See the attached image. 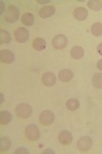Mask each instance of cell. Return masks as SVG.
Listing matches in <instances>:
<instances>
[{"label":"cell","mask_w":102,"mask_h":154,"mask_svg":"<svg viewBox=\"0 0 102 154\" xmlns=\"http://www.w3.org/2000/svg\"><path fill=\"white\" fill-rule=\"evenodd\" d=\"M11 41V36L5 30H0V43L6 44Z\"/></svg>","instance_id":"cell-21"},{"label":"cell","mask_w":102,"mask_h":154,"mask_svg":"<svg viewBox=\"0 0 102 154\" xmlns=\"http://www.w3.org/2000/svg\"><path fill=\"white\" fill-rule=\"evenodd\" d=\"M25 133H26L27 139L30 141H37L40 138L39 128L36 125H33V123L27 125L26 130H25Z\"/></svg>","instance_id":"cell-3"},{"label":"cell","mask_w":102,"mask_h":154,"mask_svg":"<svg viewBox=\"0 0 102 154\" xmlns=\"http://www.w3.org/2000/svg\"><path fill=\"white\" fill-rule=\"evenodd\" d=\"M42 82H43L44 85L48 86V88L53 86L56 82V76L52 72H45L42 75Z\"/></svg>","instance_id":"cell-9"},{"label":"cell","mask_w":102,"mask_h":154,"mask_svg":"<svg viewBox=\"0 0 102 154\" xmlns=\"http://www.w3.org/2000/svg\"><path fill=\"white\" fill-rule=\"evenodd\" d=\"M97 68L102 71V60H99V61L97 62Z\"/></svg>","instance_id":"cell-27"},{"label":"cell","mask_w":102,"mask_h":154,"mask_svg":"<svg viewBox=\"0 0 102 154\" xmlns=\"http://www.w3.org/2000/svg\"><path fill=\"white\" fill-rule=\"evenodd\" d=\"M32 113H33V110H32V107L29 104L26 103L19 104L16 108V114L17 115V117L19 118L27 119L32 115Z\"/></svg>","instance_id":"cell-1"},{"label":"cell","mask_w":102,"mask_h":154,"mask_svg":"<svg viewBox=\"0 0 102 154\" xmlns=\"http://www.w3.org/2000/svg\"><path fill=\"white\" fill-rule=\"evenodd\" d=\"M54 14H55V7H54L53 5L44 6L39 11V16L41 17L42 19L50 18V17L53 16Z\"/></svg>","instance_id":"cell-11"},{"label":"cell","mask_w":102,"mask_h":154,"mask_svg":"<svg viewBox=\"0 0 102 154\" xmlns=\"http://www.w3.org/2000/svg\"><path fill=\"white\" fill-rule=\"evenodd\" d=\"M19 8L16 5H9L5 14V21L8 22V23H16L17 20H19Z\"/></svg>","instance_id":"cell-5"},{"label":"cell","mask_w":102,"mask_h":154,"mask_svg":"<svg viewBox=\"0 0 102 154\" xmlns=\"http://www.w3.org/2000/svg\"><path fill=\"white\" fill-rule=\"evenodd\" d=\"M34 21H35L34 16L32 14H30V12H26V14H24L22 16V22L26 26H32L34 24Z\"/></svg>","instance_id":"cell-19"},{"label":"cell","mask_w":102,"mask_h":154,"mask_svg":"<svg viewBox=\"0 0 102 154\" xmlns=\"http://www.w3.org/2000/svg\"><path fill=\"white\" fill-rule=\"evenodd\" d=\"M14 153L16 154H19V153H25V154H29V151L27 150L26 148H17L16 151H14Z\"/></svg>","instance_id":"cell-24"},{"label":"cell","mask_w":102,"mask_h":154,"mask_svg":"<svg viewBox=\"0 0 102 154\" xmlns=\"http://www.w3.org/2000/svg\"><path fill=\"white\" fill-rule=\"evenodd\" d=\"M52 45L55 49H63L68 45V38L63 34H57L52 40Z\"/></svg>","instance_id":"cell-7"},{"label":"cell","mask_w":102,"mask_h":154,"mask_svg":"<svg viewBox=\"0 0 102 154\" xmlns=\"http://www.w3.org/2000/svg\"><path fill=\"white\" fill-rule=\"evenodd\" d=\"M0 103H3V95H2V94H1V102H0Z\"/></svg>","instance_id":"cell-30"},{"label":"cell","mask_w":102,"mask_h":154,"mask_svg":"<svg viewBox=\"0 0 102 154\" xmlns=\"http://www.w3.org/2000/svg\"><path fill=\"white\" fill-rule=\"evenodd\" d=\"M73 77H74V73L69 69H63V70H61L58 73L59 80L63 81V82H68V81H71L73 79Z\"/></svg>","instance_id":"cell-13"},{"label":"cell","mask_w":102,"mask_h":154,"mask_svg":"<svg viewBox=\"0 0 102 154\" xmlns=\"http://www.w3.org/2000/svg\"><path fill=\"white\" fill-rule=\"evenodd\" d=\"M43 154H47V153H51V154H54L55 153V151L54 150H51V149H46V150H44L43 152H42Z\"/></svg>","instance_id":"cell-26"},{"label":"cell","mask_w":102,"mask_h":154,"mask_svg":"<svg viewBox=\"0 0 102 154\" xmlns=\"http://www.w3.org/2000/svg\"><path fill=\"white\" fill-rule=\"evenodd\" d=\"M97 51H98L99 54H101V56H102V42H101V43H99L98 46H97Z\"/></svg>","instance_id":"cell-25"},{"label":"cell","mask_w":102,"mask_h":154,"mask_svg":"<svg viewBox=\"0 0 102 154\" xmlns=\"http://www.w3.org/2000/svg\"><path fill=\"white\" fill-rule=\"evenodd\" d=\"M37 2H38V3L43 4V3H48V2H49V0H47V1H40V0H38V1H37Z\"/></svg>","instance_id":"cell-28"},{"label":"cell","mask_w":102,"mask_h":154,"mask_svg":"<svg viewBox=\"0 0 102 154\" xmlns=\"http://www.w3.org/2000/svg\"><path fill=\"white\" fill-rule=\"evenodd\" d=\"M88 7L92 11H98L102 8V2L99 1V0H90L88 2Z\"/></svg>","instance_id":"cell-22"},{"label":"cell","mask_w":102,"mask_h":154,"mask_svg":"<svg viewBox=\"0 0 102 154\" xmlns=\"http://www.w3.org/2000/svg\"><path fill=\"white\" fill-rule=\"evenodd\" d=\"M92 85L97 89L102 88V73H95L92 77Z\"/></svg>","instance_id":"cell-17"},{"label":"cell","mask_w":102,"mask_h":154,"mask_svg":"<svg viewBox=\"0 0 102 154\" xmlns=\"http://www.w3.org/2000/svg\"><path fill=\"white\" fill-rule=\"evenodd\" d=\"M11 119H12V115L9 111L3 110L0 112V123H1L2 125H8L11 121Z\"/></svg>","instance_id":"cell-15"},{"label":"cell","mask_w":102,"mask_h":154,"mask_svg":"<svg viewBox=\"0 0 102 154\" xmlns=\"http://www.w3.org/2000/svg\"><path fill=\"white\" fill-rule=\"evenodd\" d=\"M54 119H55V115L50 110H44L40 113L39 115V121L43 125H50L53 123Z\"/></svg>","instance_id":"cell-4"},{"label":"cell","mask_w":102,"mask_h":154,"mask_svg":"<svg viewBox=\"0 0 102 154\" xmlns=\"http://www.w3.org/2000/svg\"><path fill=\"white\" fill-rule=\"evenodd\" d=\"M33 48L35 51H44L46 48V41L43 38H41V37H37L33 41Z\"/></svg>","instance_id":"cell-14"},{"label":"cell","mask_w":102,"mask_h":154,"mask_svg":"<svg viewBox=\"0 0 102 154\" xmlns=\"http://www.w3.org/2000/svg\"><path fill=\"white\" fill-rule=\"evenodd\" d=\"M58 142L60 143L61 145H64V146L69 145V144L73 142V135L68 131H60L58 135Z\"/></svg>","instance_id":"cell-10"},{"label":"cell","mask_w":102,"mask_h":154,"mask_svg":"<svg viewBox=\"0 0 102 154\" xmlns=\"http://www.w3.org/2000/svg\"><path fill=\"white\" fill-rule=\"evenodd\" d=\"M1 3V11H0V14H3V2H0Z\"/></svg>","instance_id":"cell-29"},{"label":"cell","mask_w":102,"mask_h":154,"mask_svg":"<svg viewBox=\"0 0 102 154\" xmlns=\"http://www.w3.org/2000/svg\"><path fill=\"white\" fill-rule=\"evenodd\" d=\"M14 54L9 49H2L0 51V60L4 64H12L14 62Z\"/></svg>","instance_id":"cell-8"},{"label":"cell","mask_w":102,"mask_h":154,"mask_svg":"<svg viewBox=\"0 0 102 154\" xmlns=\"http://www.w3.org/2000/svg\"><path fill=\"white\" fill-rule=\"evenodd\" d=\"M71 56L74 60H81L84 57V49L81 46H74L71 49Z\"/></svg>","instance_id":"cell-16"},{"label":"cell","mask_w":102,"mask_h":154,"mask_svg":"<svg viewBox=\"0 0 102 154\" xmlns=\"http://www.w3.org/2000/svg\"><path fill=\"white\" fill-rule=\"evenodd\" d=\"M29 31L27 28H23V27H19L14 31V38L17 42L19 43H25V42L28 41L29 39Z\"/></svg>","instance_id":"cell-6"},{"label":"cell","mask_w":102,"mask_h":154,"mask_svg":"<svg viewBox=\"0 0 102 154\" xmlns=\"http://www.w3.org/2000/svg\"><path fill=\"white\" fill-rule=\"evenodd\" d=\"M66 107L69 111H76L80 107V102L77 99H69L66 104Z\"/></svg>","instance_id":"cell-20"},{"label":"cell","mask_w":102,"mask_h":154,"mask_svg":"<svg viewBox=\"0 0 102 154\" xmlns=\"http://www.w3.org/2000/svg\"><path fill=\"white\" fill-rule=\"evenodd\" d=\"M91 33L96 37L102 36V24L99 23V22L94 23L91 26Z\"/></svg>","instance_id":"cell-18"},{"label":"cell","mask_w":102,"mask_h":154,"mask_svg":"<svg viewBox=\"0 0 102 154\" xmlns=\"http://www.w3.org/2000/svg\"><path fill=\"white\" fill-rule=\"evenodd\" d=\"M10 145L11 143L8 139L1 138V140H0V150H1V152H5V151L8 150L10 148Z\"/></svg>","instance_id":"cell-23"},{"label":"cell","mask_w":102,"mask_h":154,"mask_svg":"<svg viewBox=\"0 0 102 154\" xmlns=\"http://www.w3.org/2000/svg\"><path fill=\"white\" fill-rule=\"evenodd\" d=\"M73 16L74 19L78 20L80 22L85 21L87 19V17H88V11H87V9L84 8V7H77V8H74Z\"/></svg>","instance_id":"cell-12"},{"label":"cell","mask_w":102,"mask_h":154,"mask_svg":"<svg viewBox=\"0 0 102 154\" xmlns=\"http://www.w3.org/2000/svg\"><path fill=\"white\" fill-rule=\"evenodd\" d=\"M92 145H93V141L88 136H84L82 138H80L78 143H77V147H78V149L81 152H88V151H90Z\"/></svg>","instance_id":"cell-2"}]
</instances>
